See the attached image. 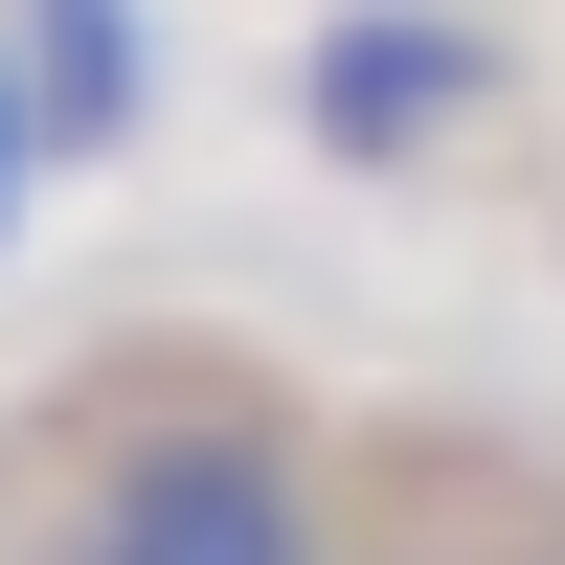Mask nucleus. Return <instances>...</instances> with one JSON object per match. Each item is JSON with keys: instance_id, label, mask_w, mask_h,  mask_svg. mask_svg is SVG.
<instances>
[{"instance_id": "nucleus-1", "label": "nucleus", "mask_w": 565, "mask_h": 565, "mask_svg": "<svg viewBox=\"0 0 565 565\" xmlns=\"http://www.w3.org/2000/svg\"><path fill=\"white\" fill-rule=\"evenodd\" d=\"M45 565H340V543H317V452H295V407H249V385H159V407H114V452L68 476Z\"/></svg>"}, {"instance_id": "nucleus-2", "label": "nucleus", "mask_w": 565, "mask_h": 565, "mask_svg": "<svg viewBox=\"0 0 565 565\" xmlns=\"http://www.w3.org/2000/svg\"><path fill=\"white\" fill-rule=\"evenodd\" d=\"M476 90H498V23H452V0H340L317 68H295V114L340 136V159H430Z\"/></svg>"}, {"instance_id": "nucleus-3", "label": "nucleus", "mask_w": 565, "mask_h": 565, "mask_svg": "<svg viewBox=\"0 0 565 565\" xmlns=\"http://www.w3.org/2000/svg\"><path fill=\"white\" fill-rule=\"evenodd\" d=\"M23 68H45V136H114L136 114V23L114 0H23Z\"/></svg>"}, {"instance_id": "nucleus-4", "label": "nucleus", "mask_w": 565, "mask_h": 565, "mask_svg": "<svg viewBox=\"0 0 565 565\" xmlns=\"http://www.w3.org/2000/svg\"><path fill=\"white\" fill-rule=\"evenodd\" d=\"M23 136H45V114H23V68H0V204H23Z\"/></svg>"}]
</instances>
